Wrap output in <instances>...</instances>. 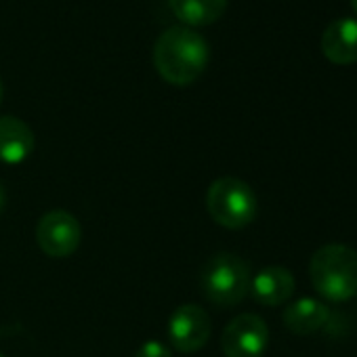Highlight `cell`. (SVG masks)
I'll return each mask as SVG.
<instances>
[{"instance_id":"cell-1","label":"cell","mask_w":357,"mask_h":357,"mask_svg":"<svg viewBox=\"0 0 357 357\" xmlns=\"http://www.w3.org/2000/svg\"><path fill=\"white\" fill-rule=\"evenodd\" d=\"M151 59L164 82L190 86L206 72L211 49L200 32L185 26H172L158 36Z\"/></svg>"},{"instance_id":"cell-2","label":"cell","mask_w":357,"mask_h":357,"mask_svg":"<svg viewBox=\"0 0 357 357\" xmlns=\"http://www.w3.org/2000/svg\"><path fill=\"white\" fill-rule=\"evenodd\" d=\"M309 280L328 303L357 296V250L347 244H326L311 255Z\"/></svg>"},{"instance_id":"cell-3","label":"cell","mask_w":357,"mask_h":357,"mask_svg":"<svg viewBox=\"0 0 357 357\" xmlns=\"http://www.w3.org/2000/svg\"><path fill=\"white\" fill-rule=\"evenodd\" d=\"M250 265L231 252H219L206 261L200 273L204 298L217 307L229 309L242 303L250 292Z\"/></svg>"},{"instance_id":"cell-4","label":"cell","mask_w":357,"mask_h":357,"mask_svg":"<svg viewBox=\"0 0 357 357\" xmlns=\"http://www.w3.org/2000/svg\"><path fill=\"white\" fill-rule=\"evenodd\" d=\"M206 208L217 225L225 229H244L257 219L259 200L242 178L221 176L206 192Z\"/></svg>"},{"instance_id":"cell-5","label":"cell","mask_w":357,"mask_h":357,"mask_svg":"<svg viewBox=\"0 0 357 357\" xmlns=\"http://www.w3.org/2000/svg\"><path fill=\"white\" fill-rule=\"evenodd\" d=\"M168 340L178 353H196L200 351L211 334H213V321L211 315L204 311V307L196 303H188L176 307L168 317Z\"/></svg>"},{"instance_id":"cell-6","label":"cell","mask_w":357,"mask_h":357,"mask_svg":"<svg viewBox=\"0 0 357 357\" xmlns=\"http://www.w3.org/2000/svg\"><path fill=\"white\" fill-rule=\"evenodd\" d=\"M82 242L80 221L68 211H51L36 225V244L51 259H66Z\"/></svg>"},{"instance_id":"cell-7","label":"cell","mask_w":357,"mask_h":357,"mask_svg":"<svg viewBox=\"0 0 357 357\" xmlns=\"http://www.w3.org/2000/svg\"><path fill=\"white\" fill-rule=\"evenodd\" d=\"M269 344V328L261 315L242 313L234 317L221 334L225 357H263Z\"/></svg>"},{"instance_id":"cell-8","label":"cell","mask_w":357,"mask_h":357,"mask_svg":"<svg viewBox=\"0 0 357 357\" xmlns=\"http://www.w3.org/2000/svg\"><path fill=\"white\" fill-rule=\"evenodd\" d=\"M248 294L263 307H280L294 294V275L280 265L265 267L250 280Z\"/></svg>"},{"instance_id":"cell-9","label":"cell","mask_w":357,"mask_h":357,"mask_svg":"<svg viewBox=\"0 0 357 357\" xmlns=\"http://www.w3.org/2000/svg\"><path fill=\"white\" fill-rule=\"evenodd\" d=\"M321 53L336 66L357 61V20L342 17L332 22L321 34Z\"/></svg>"},{"instance_id":"cell-10","label":"cell","mask_w":357,"mask_h":357,"mask_svg":"<svg viewBox=\"0 0 357 357\" xmlns=\"http://www.w3.org/2000/svg\"><path fill=\"white\" fill-rule=\"evenodd\" d=\"M34 145L36 137L24 120L15 116H0V162L22 164L30 158Z\"/></svg>"},{"instance_id":"cell-11","label":"cell","mask_w":357,"mask_h":357,"mask_svg":"<svg viewBox=\"0 0 357 357\" xmlns=\"http://www.w3.org/2000/svg\"><path fill=\"white\" fill-rule=\"evenodd\" d=\"M284 326L296 336H309L319 332L330 321V309L324 301L303 296L284 309Z\"/></svg>"},{"instance_id":"cell-12","label":"cell","mask_w":357,"mask_h":357,"mask_svg":"<svg viewBox=\"0 0 357 357\" xmlns=\"http://www.w3.org/2000/svg\"><path fill=\"white\" fill-rule=\"evenodd\" d=\"M229 0H168L172 15L185 28H204L219 22L227 11Z\"/></svg>"},{"instance_id":"cell-13","label":"cell","mask_w":357,"mask_h":357,"mask_svg":"<svg viewBox=\"0 0 357 357\" xmlns=\"http://www.w3.org/2000/svg\"><path fill=\"white\" fill-rule=\"evenodd\" d=\"M135 357H172V351L160 340H147L137 349Z\"/></svg>"},{"instance_id":"cell-14","label":"cell","mask_w":357,"mask_h":357,"mask_svg":"<svg viewBox=\"0 0 357 357\" xmlns=\"http://www.w3.org/2000/svg\"><path fill=\"white\" fill-rule=\"evenodd\" d=\"M5 204H7V192H5V185L0 183V211L5 208Z\"/></svg>"},{"instance_id":"cell-15","label":"cell","mask_w":357,"mask_h":357,"mask_svg":"<svg viewBox=\"0 0 357 357\" xmlns=\"http://www.w3.org/2000/svg\"><path fill=\"white\" fill-rule=\"evenodd\" d=\"M3 97H5V84H3V78H0V103H3Z\"/></svg>"},{"instance_id":"cell-16","label":"cell","mask_w":357,"mask_h":357,"mask_svg":"<svg viewBox=\"0 0 357 357\" xmlns=\"http://www.w3.org/2000/svg\"><path fill=\"white\" fill-rule=\"evenodd\" d=\"M351 7H353V11L357 13V0H351Z\"/></svg>"},{"instance_id":"cell-17","label":"cell","mask_w":357,"mask_h":357,"mask_svg":"<svg viewBox=\"0 0 357 357\" xmlns=\"http://www.w3.org/2000/svg\"><path fill=\"white\" fill-rule=\"evenodd\" d=\"M0 357H5V355H3V353H0Z\"/></svg>"}]
</instances>
